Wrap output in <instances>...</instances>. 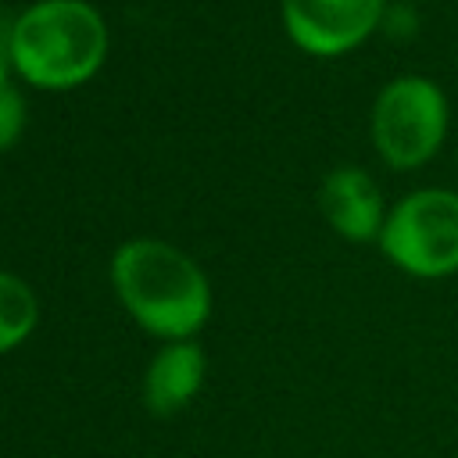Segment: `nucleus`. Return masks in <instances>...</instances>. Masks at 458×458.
Returning a JSON list of instances; mask_svg holds the SVG:
<instances>
[{"label": "nucleus", "mask_w": 458, "mask_h": 458, "mask_svg": "<svg viewBox=\"0 0 458 458\" xmlns=\"http://www.w3.org/2000/svg\"><path fill=\"white\" fill-rule=\"evenodd\" d=\"M111 283L125 311L165 340H190L211 311V286L200 265L165 240H129L111 258Z\"/></svg>", "instance_id": "f257e3e1"}, {"label": "nucleus", "mask_w": 458, "mask_h": 458, "mask_svg": "<svg viewBox=\"0 0 458 458\" xmlns=\"http://www.w3.org/2000/svg\"><path fill=\"white\" fill-rule=\"evenodd\" d=\"M14 72L39 89H72L107 57V25L86 0H39L7 29Z\"/></svg>", "instance_id": "f03ea898"}, {"label": "nucleus", "mask_w": 458, "mask_h": 458, "mask_svg": "<svg viewBox=\"0 0 458 458\" xmlns=\"http://www.w3.org/2000/svg\"><path fill=\"white\" fill-rule=\"evenodd\" d=\"M447 140V97L426 75L390 79L372 104V143L379 157L411 172L437 157Z\"/></svg>", "instance_id": "7ed1b4c3"}, {"label": "nucleus", "mask_w": 458, "mask_h": 458, "mask_svg": "<svg viewBox=\"0 0 458 458\" xmlns=\"http://www.w3.org/2000/svg\"><path fill=\"white\" fill-rule=\"evenodd\" d=\"M383 254L415 279H444L458 272V193L415 190L401 197L379 233Z\"/></svg>", "instance_id": "20e7f679"}, {"label": "nucleus", "mask_w": 458, "mask_h": 458, "mask_svg": "<svg viewBox=\"0 0 458 458\" xmlns=\"http://www.w3.org/2000/svg\"><path fill=\"white\" fill-rule=\"evenodd\" d=\"M386 14V0H283L286 36L311 57H340L361 47Z\"/></svg>", "instance_id": "39448f33"}, {"label": "nucleus", "mask_w": 458, "mask_h": 458, "mask_svg": "<svg viewBox=\"0 0 458 458\" xmlns=\"http://www.w3.org/2000/svg\"><path fill=\"white\" fill-rule=\"evenodd\" d=\"M318 204H322L326 222L344 240H351V243L379 240L383 222H386V208H383V193H379L376 179L365 168H354V165L333 168L322 179Z\"/></svg>", "instance_id": "423d86ee"}, {"label": "nucleus", "mask_w": 458, "mask_h": 458, "mask_svg": "<svg viewBox=\"0 0 458 458\" xmlns=\"http://www.w3.org/2000/svg\"><path fill=\"white\" fill-rule=\"evenodd\" d=\"M204 383V351L193 340H168L143 379V397L154 415H175Z\"/></svg>", "instance_id": "0eeeda50"}, {"label": "nucleus", "mask_w": 458, "mask_h": 458, "mask_svg": "<svg viewBox=\"0 0 458 458\" xmlns=\"http://www.w3.org/2000/svg\"><path fill=\"white\" fill-rule=\"evenodd\" d=\"M36 293L14 272H0V354L18 347L36 329Z\"/></svg>", "instance_id": "6e6552de"}, {"label": "nucleus", "mask_w": 458, "mask_h": 458, "mask_svg": "<svg viewBox=\"0 0 458 458\" xmlns=\"http://www.w3.org/2000/svg\"><path fill=\"white\" fill-rule=\"evenodd\" d=\"M25 129V97L7 82L0 86V150H11Z\"/></svg>", "instance_id": "1a4fd4ad"}, {"label": "nucleus", "mask_w": 458, "mask_h": 458, "mask_svg": "<svg viewBox=\"0 0 458 458\" xmlns=\"http://www.w3.org/2000/svg\"><path fill=\"white\" fill-rule=\"evenodd\" d=\"M7 61L11 57H4V50H0V86H7Z\"/></svg>", "instance_id": "9d476101"}, {"label": "nucleus", "mask_w": 458, "mask_h": 458, "mask_svg": "<svg viewBox=\"0 0 458 458\" xmlns=\"http://www.w3.org/2000/svg\"><path fill=\"white\" fill-rule=\"evenodd\" d=\"M404 4H429V0H404Z\"/></svg>", "instance_id": "9b49d317"}]
</instances>
